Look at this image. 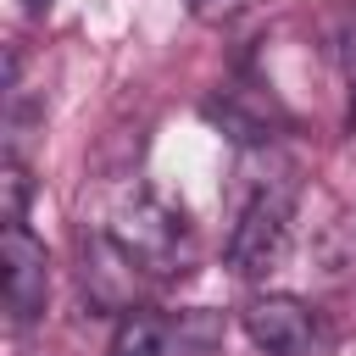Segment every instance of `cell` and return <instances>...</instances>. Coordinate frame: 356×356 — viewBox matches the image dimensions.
<instances>
[{
	"label": "cell",
	"instance_id": "5b68a950",
	"mask_svg": "<svg viewBox=\"0 0 356 356\" xmlns=\"http://www.w3.org/2000/svg\"><path fill=\"white\" fill-rule=\"evenodd\" d=\"M106 356H172V323L150 317V312H128L111 334Z\"/></svg>",
	"mask_w": 356,
	"mask_h": 356
},
{
	"label": "cell",
	"instance_id": "6da1fadb",
	"mask_svg": "<svg viewBox=\"0 0 356 356\" xmlns=\"http://www.w3.org/2000/svg\"><path fill=\"white\" fill-rule=\"evenodd\" d=\"M111 239L145 273H184V261H189V222H184V211H172L167 200H156L145 189L128 195L111 211Z\"/></svg>",
	"mask_w": 356,
	"mask_h": 356
},
{
	"label": "cell",
	"instance_id": "9c48e42d",
	"mask_svg": "<svg viewBox=\"0 0 356 356\" xmlns=\"http://www.w3.org/2000/svg\"><path fill=\"white\" fill-rule=\"evenodd\" d=\"M22 6H28L33 17H39V11H50V0H22Z\"/></svg>",
	"mask_w": 356,
	"mask_h": 356
},
{
	"label": "cell",
	"instance_id": "277c9868",
	"mask_svg": "<svg viewBox=\"0 0 356 356\" xmlns=\"http://www.w3.org/2000/svg\"><path fill=\"white\" fill-rule=\"evenodd\" d=\"M0 267H6V312L11 323H33L50 295V256L28 234V222H11L0 239Z\"/></svg>",
	"mask_w": 356,
	"mask_h": 356
},
{
	"label": "cell",
	"instance_id": "7a4b0ae2",
	"mask_svg": "<svg viewBox=\"0 0 356 356\" xmlns=\"http://www.w3.org/2000/svg\"><path fill=\"white\" fill-rule=\"evenodd\" d=\"M289 222H295V189L289 184H261L228 234V267L239 278H267L284 250H289Z\"/></svg>",
	"mask_w": 356,
	"mask_h": 356
},
{
	"label": "cell",
	"instance_id": "ba28073f",
	"mask_svg": "<svg viewBox=\"0 0 356 356\" xmlns=\"http://www.w3.org/2000/svg\"><path fill=\"white\" fill-rule=\"evenodd\" d=\"M339 61H345V83H350V100H356V22L345 28V44H339Z\"/></svg>",
	"mask_w": 356,
	"mask_h": 356
},
{
	"label": "cell",
	"instance_id": "3957f363",
	"mask_svg": "<svg viewBox=\"0 0 356 356\" xmlns=\"http://www.w3.org/2000/svg\"><path fill=\"white\" fill-rule=\"evenodd\" d=\"M245 334L267 350V356H312L317 350V312L300 300V295H284V289H267V295H250L245 300Z\"/></svg>",
	"mask_w": 356,
	"mask_h": 356
},
{
	"label": "cell",
	"instance_id": "8992f818",
	"mask_svg": "<svg viewBox=\"0 0 356 356\" xmlns=\"http://www.w3.org/2000/svg\"><path fill=\"white\" fill-rule=\"evenodd\" d=\"M0 189H6V228H11V222H22V217H28V195H33L28 167H22L17 156H6V167H0Z\"/></svg>",
	"mask_w": 356,
	"mask_h": 356
},
{
	"label": "cell",
	"instance_id": "52a82bcc",
	"mask_svg": "<svg viewBox=\"0 0 356 356\" xmlns=\"http://www.w3.org/2000/svg\"><path fill=\"white\" fill-rule=\"evenodd\" d=\"M239 6H245V0H189V11H195L200 22H228Z\"/></svg>",
	"mask_w": 356,
	"mask_h": 356
}]
</instances>
